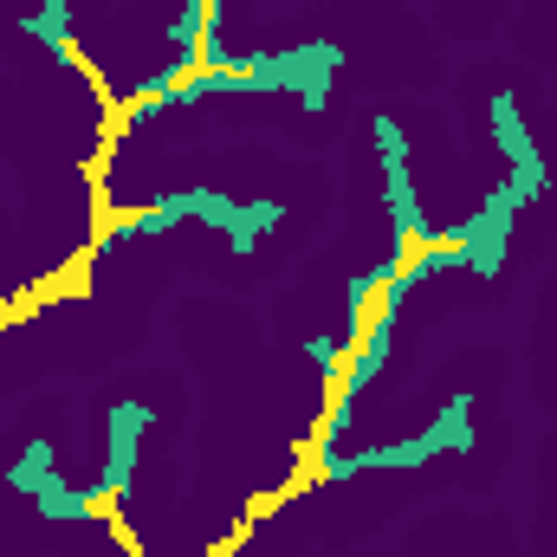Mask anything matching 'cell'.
I'll use <instances>...</instances> for the list:
<instances>
[{"label":"cell","instance_id":"1","mask_svg":"<svg viewBox=\"0 0 557 557\" xmlns=\"http://www.w3.org/2000/svg\"><path fill=\"white\" fill-rule=\"evenodd\" d=\"M337 72H344V46L337 39H305V46H278V52H240L221 72L188 78L169 104H188V98H208V91H292L305 111H324Z\"/></svg>","mask_w":557,"mask_h":557},{"label":"cell","instance_id":"2","mask_svg":"<svg viewBox=\"0 0 557 557\" xmlns=\"http://www.w3.org/2000/svg\"><path fill=\"white\" fill-rule=\"evenodd\" d=\"M182 221H208V227H221L227 234V253H253L267 234H278V221H285V208L278 201H234V195H221V188H208V182H195V188H169V195H156L149 208L137 214H124V227L111 234V240H143V234H169V227H182Z\"/></svg>","mask_w":557,"mask_h":557},{"label":"cell","instance_id":"3","mask_svg":"<svg viewBox=\"0 0 557 557\" xmlns=\"http://www.w3.org/2000/svg\"><path fill=\"white\" fill-rule=\"evenodd\" d=\"M473 409H480L473 389H460V396L428 421L421 434L376 441V447H357V454H344V447H318V480L344 486V480H357V473H416V467H428V460L473 454V447H480V421H473Z\"/></svg>","mask_w":557,"mask_h":557},{"label":"cell","instance_id":"4","mask_svg":"<svg viewBox=\"0 0 557 557\" xmlns=\"http://www.w3.org/2000/svg\"><path fill=\"white\" fill-rule=\"evenodd\" d=\"M370 143H376V156H383V208H389V227H396V253H409V247H441L447 227H434V221L421 214L403 124H396L389 111H376V117H370Z\"/></svg>","mask_w":557,"mask_h":557},{"label":"cell","instance_id":"5","mask_svg":"<svg viewBox=\"0 0 557 557\" xmlns=\"http://www.w3.org/2000/svg\"><path fill=\"white\" fill-rule=\"evenodd\" d=\"M525 214V195L512 188V182H499V188H486V208H473L460 227H447L441 240L447 247H460V267L480 278H499L506 267V247H512V221Z\"/></svg>","mask_w":557,"mask_h":557},{"label":"cell","instance_id":"6","mask_svg":"<svg viewBox=\"0 0 557 557\" xmlns=\"http://www.w3.org/2000/svg\"><path fill=\"white\" fill-rule=\"evenodd\" d=\"M486 131H493V149L506 156V182L525 195V208L552 188V169H545V156H539V137H532V124H525V104L512 98V91H493L486 98Z\"/></svg>","mask_w":557,"mask_h":557},{"label":"cell","instance_id":"7","mask_svg":"<svg viewBox=\"0 0 557 557\" xmlns=\"http://www.w3.org/2000/svg\"><path fill=\"white\" fill-rule=\"evenodd\" d=\"M156 428V409L124 396L104 409V467H98V493L104 499H124L137 486V454H143V434Z\"/></svg>","mask_w":557,"mask_h":557},{"label":"cell","instance_id":"8","mask_svg":"<svg viewBox=\"0 0 557 557\" xmlns=\"http://www.w3.org/2000/svg\"><path fill=\"white\" fill-rule=\"evenodd\" d=\"M33 512H39V519H52V525H65V519H91V512H98V499H91V493H78L65 473H52V480L33 493Z\"/></svg>","mask_w":557,"mask_h":557},{"label":"cell","instance_id":"9","mask_svg":"<svg viewBox=\"0 0 557 557\" xmlns=\"http://www.w3.org/2000/svg\"><path fill=\"white\" fill-rule=\"evenodd\" d=\"M26 33H33L59 65H72V0H39L33 20H26Z\"/></svg>","mask_w":557,"mask_h":557},{"label":"cell","instance_id":"10","mask_svg":"<svg viewBox=\"0 0 557 557\" xmlns=\"http://www.w3.org/2000/svg\"><path fill=\"white\" fill-rule=\"evenodd\" d=\"M52 473H59V447H52V441L39 434V441H26V447H20V460L7 467V486L33 499V493H39V486H46Z\"/></svg>","mask_w":557,"mask_h":557},{"label":"cell","instance_id":"11","mask_svg":"<svg viewBox=\"0 0 557 557\" xmlns=\"http://www.w3.org/2000/svg\"><path fill=\"white\" fill-rule=\"evenodd\" d=\"M305 357H311L324 376H344V363H350V344H344V337H305Z\"/></svg>","mask_w":557,"mask_h":557},{"label":"cell","instance_id":"12","mask_svg":"<svg viewBox=\"0 0 557 557\" xmlns=\"http://www.w3.org/2000/svg\"><path fill=\"white\" fill-rule=\"evenodd\" d=\"M227 7H234V0H214V13H227Z\"/></svg>","mask_w":557,"mask_h":557}]
</instances>
